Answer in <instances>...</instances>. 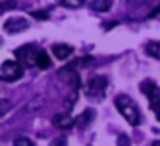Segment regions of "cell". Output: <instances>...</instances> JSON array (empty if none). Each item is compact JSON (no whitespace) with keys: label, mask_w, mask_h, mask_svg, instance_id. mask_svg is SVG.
<instances>
[{"label":"cell","mask_w":160,"mask_h":146,"mask_svg":"<svg viewBox=\"0 0 160 146\" xmlns=\"http://www.w3.org/2000/svg\"><path fill=\"white\" fill-rule=\"evenodd\" d=\"M115 107H117L119 114L128 120V124L131 125H138L141 122V112H139V107L136 105V101L132 100L128 95H119L115 98Z\"/></svg>","instance_id":"cell-1"},{"label":"cell","mask_w":160,"mask_h":146,"mask_svg":"<svg viewBox=\"0 0 160 146\" xmlns=\"http://www.w3.org/2000/svg\"><path fill=\"white\" fill-rule=\"evenodd\" d=\"M107 88H108V79L105 76H97L91 77L86 84L83 86V91L90 100H97L102 101L107 95Z\"/></svg>","instance_id":"cell-2"},{"label":"cell","mask_w":160,"mask_h":146,"mask_svg":"<svg viewBox=\"0 0 160 146\" xmlns=\"http://www.w3.org/2000/svg\"><path fill=\"white\" fill-rule=\"evenodd\" d=\"M139 88H141V91L145 93V96L148 98L150 107H152L153 112H155L157 119L160 120V88L157 86V83L152 81V79H145Z\"/></svg>","instance_id":"cell-3"},{"label":"cell","mask_w":160,"mask_h":146,"mask_svg":"<svg viewBox=\"0 0 160 146\" xmlns=\"http://www.w3.org/2000/svg\"><path fill=\"white\" fill-rule=\"evenodd\" d=\"M24 74V67L16 60H5L0 66V79L5 83H14V81L21 79Z\"/></svg>","instance_id":"cell-4"},{"label":"cell","mask_w":160,"mask_h":146,"mask_svg":"<svg viewBox=\"0 0 160 146\" xmlns=\"http://www.w3.org/2000/svg\"><path fill=\"white\" fill-rule=\"evenodd\" d=\"M40 50H36L35 45H24L14 52L18 62L22 67H36V59H38Z\"/></svg>","instance_id":"cell-5"},{"label":"cell","mask_w":160,"mask_h":146,"mask_svg":"<svg viewBox=\"0 0 160 146\" xmlns=\"http://www.w3.org/2000/svg\"><path fill=\"white\" fill-rule=\"evenodd\" d=\"M28 28H29L28 19L19 17V16H16V17H9L7 21L4 22L5 33H19V31H24V29H28Z\"/></svg>","instance_id":"cell-6"},{"label":"cell","mask_w":160,"mask_h":146,"mask_svg":"<svg viewBox=\"0 0 160 146\" xmlns=\"http://www.w3.org/2000/svg\"><path fill=\"white\" fill-rule=\"evenodd\" d=\"M52 124L55 125V127H59V129H71V127H74L76 125V119H72L69 115V112H64V114H57V115H53V119H52Z\"/></svg>","instance_id":"cell-7"},{"label":"cell","mask_w":160,"mask_h":146,"mask_svg":"<svg viewBox=\"0 0 160 146\" xmlns=\"http://www.w3.org/2000/svg\"><path fill=\"white\" fill-rule=\"evenodd\" d=\"M52 53L59 60H66V59H69V57L74 53V46L64 45V43H57V45L52 46Z\"/></svg>","instance_id":"cell-8"},{"label":"cell","mask_w":160,"mask_h":146,"mask_svg":"<svg viewBox=\"0 0 160 146\" xmlns=\"http://www.w3.org/2000/svg\"><path fill=\"white\" fill-rule=\"evenodd\" d=\"M93 119H95L93 110H91V108H86V110H83V114H79L76 117V125L81 127V129H84V127H88V125L91 124Z\"/></svg>","instance_id":"cell-9"},{"label":"cell","mask_w":160,"mask_h":146,"mask_svg":"<svg viewBox=\"0 0 160 146\" xmlns=\"http://www.w3.org/2000/svg\"><path fill=\"white\" fill-rule=\"evenodd\" d=\"M145 50H146V53H148L150 57L160 60V41H150V43H146Z\"/></svg>","instance_id":"cell-10"},{"label":"cell","mask_w":160,"mask_h":146,"mask_svg":"<svg viewBox=\"0 0 160 146\" xmlns=\"http://www.w3.org/2000/svg\"><path fill=\"white\" fill-rule=\"evenodd\" d=\"M112 7V2L110 0H97V2H91V9L98 12H105V11H110Z\"/></svg>","instance_id":"cell-11"},{"label":"cell","mask_w":160,"mask_h":146,"mask_svg":"<svg viewBox=\"0 0 160 146\" xmlns=\"http://www.w3.org/2000/svg\"><path fill=\"white\" fill-rule=\"evenodd\" d=\"M48 66H50V57L47 55L45 50H40L38 59H36V67H40V69H47Z\"/></svg>","instance_id":"cell-12"},{"label":"cell","mask_w":160,"mask_h":146,"mask_svg":"<svg viewBox=\"0 0 160 146\" xmlns=\"http://www.w3.org/2000/svg\"><path fill=\"white\" fill-rule=\"evenodd\" d=\"M14 146H35L33 141L29 138H24V136H19V138L14 139Z\"/></svg>","instance_id":"cell-13"},{"label":"cell","mask_w":160,"mask_h":146,"mask_svg":"<svg viewBox=\"0 0 160 146\" xmlns=\"http://www.w3.org/2000/svg\"><path fill=\"white\" fill-rule=\"evenodd\" d=\"M31 17H35V19H48V12L47 11H33Z\"/></svg>","instance_id":"cell-14"},{"label":"cell","mask_w":160,"mask_h":146,"mask_svg":"<svg viewBox=\"0 0 160 146\" xmlns=\"http://www.w3.org/2000/svg\"><path fill=\"white\" fill-rule=\"evenodd\" d=\"M117 146H131V143H129V138L126 134H121L117 139Z\"/></svg>","instance_id":"cell-15"},{"label":"cell","mask_w":160,"mask_h":146,"mask_svg":"<svg viewBox=\"0 0 160 146\" xmlns=\"http://www.w3.org/2000/svg\"><path fill=\"white\" fill-rule=\"evenodd\" d=\"M62 7H66V9H78V7H81L83 5V2H62Z\"/></svg>","instance_id":"cell-16"},{"label":"cell","mask_w":160,"mask_h":146,"mask_svg":"<svg viewBox=\"0 0 160 146\" xmlns=\"http://www.w3.org/2000/svg\"><path fill=\"white\" fill-rule=\"evenodd\" d=\"M50 146H67V139L64 138V136H60V138L55 139V141L50 143Z\"/></svg>","instance_id":"cell-17"},{"label":"cell","mask_w":160,"mask_h":146,"mask_svg":"<svg viewBox=\"0 0 160 146\" xmlns=\"http://www.w3.org/2000/svg\"><path fill=\"white\" fill-rule=\"evenodd\" d=\"M11 7H16V2H2L0 4V9H11Z\"/></svg>","instance_id":"cell-18"},{"label":"cell","mask_w":160,"mask_h":146,"mask_svg":"<svg viewBox=\"0 0 160 146\" xmlns=\"http://www.w3.org/2000/svg\"><path fill=\"white\" fill-rule=\"evenodd\" d=\"M158 14H160V5L155 9V11H152V12H150V14H148V17H157Z\"/></svg>","instance_id":"cell-19"},{"label":"cell","mask_w":160,"mask_h":146,"mask_svg":"<svg viewBox=\"0 0 160 146\" xmlns=\"http://www.w3.org/2000/svg\"><path fill=\"white\" fill-rule=\"evenodd\" d=\"M150 146H160V139H157V141H153Z\"/></svg>","instance_id":"cell-20"}]
</instances>
